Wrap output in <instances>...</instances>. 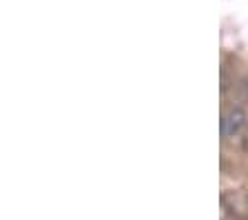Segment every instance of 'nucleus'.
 I'll use <instances>...</instances> for the list:
<instances>
[{
  "instance_id": "f257e3e1",
  "label": "nucleus",
  "mask_w": 248,
  "mask_h": 220,
  "mask_svg": "<svg viewBox=\"0 0 248 220\" xmlns=\"http://www.w3.org/2000/svg\"><path fill=\"white\" fill-rule=\"evenodd\" d=\"M244 127H246V114H244L242 109L232 107V109H228L226 114H224V118H222V134H224V138L239 136V131H242Z\"/></svg>"
}]
</instances>
